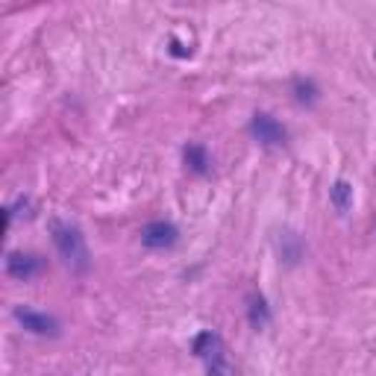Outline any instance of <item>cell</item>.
Returning <instances> with one entry per match:
<instances>
[{
  "label": "cell",
  "mask_w": 376,
  "mask_h": 376,
  "mask_svg": "<svg viewBox=\"0 0 376 376\" xmlns=\"http://www.w3.org/2000/svg\"><path fill=\"white\" fill-rule=\"evenodd\" d=\"M50 238H54L56 253L62 256V262L71 270H77V273L88 270L91 256H88V244H86V235L80 233V227H73L68 220H50Z\"/></svg>",
  "instance_id": "obj_1"
},
{
  "label": "cell",
  "mask_w": 376,
  "mask_h": 376,
  "mask_svg": "<svg viewBox=\"0 0 376 376\" xmlns=\"http://www.w3.org/2000/svg\"><path fill=\"white\" fill-rule=\"evenodd\" d=\"M330 200H332V206H335L338 215H347L350 209H353V186H350L347 180L332 183V188H330Z\"/></svg>",
  "instance_id": "obj_7"
},
{
  "label": "cell",
  "mask_w": 376,
  "mask_h": 376,
  "mask_svg": "<svg viewBox=\"0 0 376 376\" xmlns=\"http://www.w3.org/2000/svg\"><path fill=\"white\" fill-rule=\"evenodd\" d=\"M206 373H209V376H235V367L230 365L223 344H218L212 353L206 356Z\"/></svg>",
  "instance_id": "obj_6"
},
{
  "label": "cell",
  "mask_w": 376,
  "mask_h": 376,
  "mask_svg": "<svg viewBox=\"0 0 376 376\" xmlns=\"http://www.w3.org/2000/svg\"><path fill=\"white\" fill-rule=\"evenodd\" d=\"M250 133H253V138L265 147H283L285 144V130L283 123L277 118H270L265 112L253 115V121H250Z\"/></svg>",
  "instance_id": "obj_2"
},
{
  "label": "cell",
  "mask_w": 376,
  "mask_h": 376,
  "mask_svg": "<svg viewBox=\"0 0 376 376\" xmlns=\"http://www.w3.org/2000/svg\"><path fill=\"white\" fill-rule=\"evenodd\" d=\"M41 270H44V259L36 253H9L6 256V273L12 280L27 283V280H36Z\"/></svg>",
  "instance_id": "obj_4"
},
{
  "label": "cell",
  "mask_w": 376,
  "mask_h": 376,
  "mask_svg": "<svg viewBox=\"0 0 376 376\" xmlns=\"http://www.w3.org/2000/svg\"><path fill=\"white\" fill-rule=\"evenodd\" d=\"M218 344H220V338H218L215 332H203V335H197V338H194V353H197L200 359H206Z\"/></svg>",
  "instance_id": "obj_10"
},
{
  "label": "cell",
  "mask_w": 376,
  "mask_h": 376,
  "mask_svg": "<svg viewBox=\"0 0 376 376\" xmlns=\"http://www.w3.org/2000/svg\"><path fill=\"white\" fill-rule=\"evenodd\" d=\"M171 54H173V56H188L191 50H186L180 41H171Z\"/></svg>",
  "instance_id": "obj_12"
},
{
  "label": "cell",
  "mask_w": 376,
  "mask_h": 376,
  "mask_svg": "<svg viewBox=\"0 0 376 376\" xmlns=\"http://www.w3.org/2000/svg\"><path fill=\"white\" fill-rule=\"evenodd\" d=\"M177 241H180V230L168 220H153L141 230V244L150 247V250H168Z\"/></svg>",
  "instance_id": "obj_3"
},
{
  "label": "cell",
  "mask_w": 376,
  "mask_h": 376,
  "mask_svg": "<svg viewBox=\"0 0 376 376\" xmlns=\"http://www.w3.org/2000/svg\"><path fill=\"white\" fill-rule=\"evenodd\" d=\"M268 317H270V312H268V306H265V300H262V297H253V300H250V323H253L256 330L265 327Z\"/></svg>",
  "instance_id": "obj_9"
},
{
  "label": "cell",
  "mask_w": 376,
  "mask_h": 376,
  "mask_svg": "<svg viewBox=\"0 0 376 376\" xmlns=\"http://www.w3.org/2000/svg\"><path fill=\"white\" fill-rule=\"evenodd\" d=\"M183 156H186V165H188L194 173H206L209 165H212V159H209V153H206L203 144H188Z\"/></svg>",
  "instance_id": "obj_8"
},
{
  "label": "cell",
  "mask_w": 376,
  "mask_h": 376,
  "mask_svg": "<svg viewBox=\"0 0 376 376\" xmlns=\"http://www.w3.org/2000/svg\"><path fill=\"white\" fill-rule=\"evenodd\" d=\"M294 91H297V100H300V103H315V86H312V83L297 80V83H294Z\"/></svg>",
  "instance_id": "obj_11"
},
{
  "label": "cell",
  "mask_w": 376,
  "mask_h": 376,
  "mask_svg": "<svg viewBox=\"0 0 376 376\" xmlns=\"http://www.w3.org/2000/svg\"><path fill=\"white\" fill-rule=\"evenodd\" d=\"M15 320L33 335H59V323L50 315H41L33 309H15Z\"/></svg>",
  "instance_id": "obj_5"
}]
</instances>
